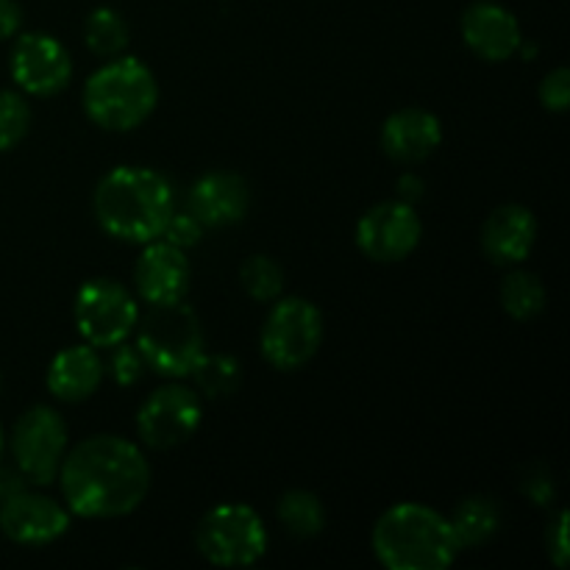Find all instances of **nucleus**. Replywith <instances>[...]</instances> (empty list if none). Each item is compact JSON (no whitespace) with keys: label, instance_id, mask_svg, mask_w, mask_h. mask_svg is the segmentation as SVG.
Instances as JSON below:
<instances>
[{"label":"nucleus","instance_id":"26","mask_svg":"<svg viewBox=\"0 0 570 570\" xmlns=\"http://www.w3.org/2000/svg\"><path fill=\"white\" fill-rule=\"evenodd\" d=\"M31 126V106L20 92L0 89V154L17 148Z\"/></svg>","mask_w":570,"mask_h":570},{"label":"nucleus","instance_id":"32","mask_svg":"<svg viewBox=\"0 0 570 570\" xmlns=\"http://www.w3.org/2000/svg\"><path fill=\"white\" fill-rule=\"evenodd\" d=\"M22 9L17 0H0V39H9L20 31Z\"/></svg>","mask_w":570,"mask_h":570},{"label":"nucleus","instance_id":"9","mask_svg":"<svg viewBox=\"0 0 570 570\" xmlns=\"http://www.w3.org/2000/svg\"><path fill=\"white\" fill-rule=\"evenodd\" d=\"M67 451V423L50 406L22 412L11 434V454L26 482L50 484L59 476Z\"/></svg>","mask_w":570,"mask_h":570},{"label":"nucleus","instance_id":"14","mask_svg":"<svg viewBox=\"0 0 570 570\" xmlns=\"http://www.w3.org/2000/svg\"><path fill=\"white\" fill-rule=\"evenodd\" d=\"M462 39L479 59L507 61L521 48V26L510 9L493 0H479L462 14Z\"/></svg>","mask_w":570,"mask_h":570},{"label":"nucleus","instance_id":"27","mask_svg":"<svg viewBox=\"0 0 570 570\" xmlns=\"http://www.w3.org/2000/svg\"><path fill=\"white\" fill-rule=\"evenodd\" d=\"M145 367H148V365H145L139 348H131V345H126V343L115 345V354H111L109 371H111V379H115L120 387H131V384H137L139 379H142Z\"/></svg>","mask_w":570,"mask_h":570},{"label":"nucleus","instance_id":"2","mask_svg":"<svg viewBox=\"0 0 570 570\" xmlns=\"http://www.w3.org/2000/svg\"><path fill=\"white\" fill-rule=\"evenodd\" d=\"M176 212V198L161 173L148 167H115L95 189V217L100 228L122 243H150L161 237Z\"/></svg>","mask_w":570,"mask_h":570},{"label":"nucleus","instance_id":"11","mask_svg":"<svg viewBox=\"0 0 570 570\" xmlns=\"http://www.w3.org/2000/svg\"><path fill=\"white\" fill-rule=\"evenodd\" d=\"M423 223L415 206L404 200H384L367 209L356 226V245L373 262H401L417 248Z\"/></svg>","mask_w":570,"mask_h":570},{"label":"nucleus","instance_id":"8","mask_svg":"<svg viewBox=\"0 0 570 570\" xmlns=\"http://www.w3.org/2000/svg\"><path fill=\"white\" fill-rule=\"evenodd\" d=\"M139 321L131 293L111 278H92L76 295V326L92 348L126 343Z\"/></svg>","mask_w":570,"mask_h":570},{"label":"nucleus","instance_id":"19","mask_svg":"<svg viewBox=\"0 0 570 570\" xmlns=\"http://www.w3.org/2000/svg\"><path fill=\"white\" fill-rule=\"evenodd\" d=\"M104 382V362L92 345H70L53 356L48 367V390L59 401L78 404Z\"/></svg>","mask_w":570,"mask_h":570},{"label":"nucleus","instance_id":"12","mask_svg":"<svg viewBox=\"0 0 570 570\" xmlns=\"http://www.w3.org/2000/svg\"><path fill=\"white\" fill-rule=\"evenodd\" d=\"M11 78L22 92L50 98L70 83L72 59L65 45L50 33H22L11 50Z\"/></svg>","mask_w":570,"mask_h":570},{"label":"nucleus","instance_id":"23","mask_svg":"<svg viewBox=\"0 0 570 570\" xmlns=\"http://www.w3.org/2000/svg\"><path fill=\"white\" fill-rule=\"evenodd\" d=\"M501 306L515 321H532L546 309V287L534 273L515 271L501 284Z\"/></svg>","mask_w":570,"mask_h":570},{"label":"nucleus","instance_id":"29","mask_svg":"<svg viewBox=\"0 0 570 570\" xmlns=\"http://www.w3.org/2000/svg\"><path fill=\"white\" fill-rule=\"evenodd\" d=\"M540 104L549 111H568L570 106V70L568 67H557L540 83Z\"/></svg>","mask_w":570,"mask_h":570},{"label":"nucleus","instance_id":"10","mask_svg":"<svg viewBox=\"0 0 570 570\" xmlns=\"http://www.w3.org/2000/svg\"><path fill=\"white\" fill-rule=\"evenodd\" d=\"M200 417H204V410H200L198 393L181 384H167L142 404L137 415V432L150 449L167 451L187 443L198 432Z\"/></svg>","mask_w":570,"mask_h":570},{"label":"nucleus","instance_id":"34","mask_svg":"<svg viewBox=\"0 0 570 570\" xmlns=\"http://www.w3.org/2000/svg\"><path fill=\"white\" fill-rule=\"evenodd\" d=\"M20 490H26V476L20 471H11V468H0V504Z\"/></svg>","mask_w":570,"mask_h":570},{"label":"nucleus","instance_id":"3","mask_svg":"<svg viewBox=\"0 0 570 570\" xmlns=\"http://www.w3.org/2000/svg\"><path fill=\"white\" fill-rule=\"evenodd\" d=\"M371 540L379 562L390 570H445L462 551L449 518L412 501L390 507Z\"/></svg>","mask_w":570,"mask_h":570},{"label":"nucleus","instance_id":"18","mask_svg":"<svg viewBox=\"0 0 570 570\" xmlns=\"http://www.w3.org/2000/svg\"><path fill=\"white\" fill-rule=\"evenodd\" d=\"M538 239V220L521 204H504L484 220L482 250L495 265H518L527 259Z\"/></svg>","mask_w":570,"mask_h":570},{"label":"nucleus","instance_id":"17","mask_svg":"<svg viewBox=\"0 0 570 570\" xmlns=\"http://www.w3.org/2000/svg\"><path fill=\"white\" fill-rule=\"evenodd\" d=\"M443 142V122L426 109H401L390 115L382 126L384 154L401 165H417L429 159Z\"/></svg>","mask_w":570,"mask_h":570},{"label":"nucleus","instance_id":"22","mask_svg":"<svg viewBox=\"0 0 570 570\" xmlns=\"http://www.w3.org/2000/svg\"><path fill=\"white\" fill-rule=\"evenodd\" d=\"M195 387L206 399H228V395L237 393L239 387V362L228 354H206L195 362V367L189 371Z\"/></svg>","mask_w":570,"mask_h":570},{"label":"nucleus","instance_id":"5","mask_svg":"<svg viewBox=\"0 0 570 570\" xmlns=\"http://www.w3.org/2000/svg\"><path fill=\"white\" fill-rule=\"evenodd\" d=\"M137 348L145 365L159 376L184 379L204 356V326L198 312L181 301L150 304L148 315L137 321Z\"/></svg>","mask_w":570,"mask_h":570},{"label":"nucleus","instance_id":"20","mask_svg":"<svg viewBox=\"0 0 570 570\" xmlns=\"http://www.w3.org/2000/svg\"><path fill=\"white\" fill-rule=\"evenodd\" d=\"M449 521L454 527L456 540H460V549H476L499 532L501 507L490 495H471L462 504H456Z\"/></svg>","mask_w":570,"mask_h":570},{"label":"nucleus","instance_id":"36","mask_svg":"<svg viewBox=\"0 0 570 570\" xmlns=\"http://www.w3.org/2000/svg\"><path fill=\"white\" fill-rule=\"evenodd\" d=\"M0 384H3V379H0Z\"/></svg>","mask_w":570,"mask_h":570},{"label":"nucleus","instance_id":"1","mask_svg":"<svg viewBox=\"0 0 570 570\" xmlns=\"http://www.w3.org/2000/svg\"><path fill=\"white\" fill-rule=\"evenodd\" d=\"M67 510L81 518H120L137 510L150 490L142 451L115 434H98L65 454L59 468Z\"/></svg>","mask_w":570,"mask_h":570},{"label":"nucleus","instance_id":"33","mask_svg":"<svg viewBox=\"0 0 570 570\" xmlns=\"http://www.w3.org/2000/svg\"><path fill=\"white\" fill-rule=\"evenodd\" d=\"M426 187H423V178L415 176V173H406V176L399 178V200L404 204H415V200L423 198Z\"/></svg>","mask_w":570,"mask_h":570},{"label":"nucleus","instance_id":"28","mask_svg":"<svg viewBox=\"0 0 570 570\" xmlns=\"http://www.w3.org/2000/svg\"><path fill=\"white\" fill-rule=\"evenodd\" d=\"M165 243L176 245V248H189V245H198L204 237V226L198 223V217L193 212H173L170 220H167L165 232H161Z\"/></svg>","mask_w":570,"mask_h":570},{"label":"nucleus","instance_id":"6","mask_svg":"<svg viewBox=\"0 0 570 570\" xmlns=\"http://www.w3.org/2000/svg\"><path fill=\"white\" fill-rule=\"evenodd\" d=\"M195 549L217 568H248L267 551V529L248 504H220L200 518Z\"/></svg>","mask_w":570,"mask_h":570},{"label":"nucleus","instance_id":"31","mask_svg":"<svg viewBox=\"0 0 570 570\" xmlns=\"http://www.w3.org/2000/svg\"><path fill=\"white\" fill-rule=\"evenodd\" d=\"M523 493L534 501L538 507H549L554 501V482H551V473L546 468H532L527 473V482H523Z\"/></svg>","mask_w":570,"mask_h":570},{"label":"nucleus","instance_id":"30","mask_svg":"<svg viewBox=\"0 0 570 570\" xmlns=\"http://www.w3.org/2000/svg\"><path fill=\"white\" fill-rule=\"evenodd\" d=\"M546 549H549L551 562L557 568L566 570L570 562V549H568V512H557L554 521L549 523V532H546Z\"/></svg>","mask_w":570,"mask_h":570},{"label":"nucleus","instance_id":"13","mask_svg":"<svg viewBox=\"0 0 570 570\" xmlns=\"http://www.w3.org/2000/svg\"><path fill=\"white\" fill-rule=\"evenodd\" d=\"M0 529L20 546H48L70 529V512L48 495L20 490L0 504Z\"/></svg>","mask_w":570,"mask_h":570},{"label":"nucleus","instance_id":"25","mask_svg":"<svg viewBox=\"0 0 570 570\" xmlns=\"http://www.w3.org/2000/svg\"><path fill=\"white\" fill-rule=\"evenodd\" d=\"M239 282L243 289L259 304H271L282 295L284 289V271L273 256L256 254L250 259H245V265L239 267Z\"/></svg>","mask_w":570,"mask_h":570},{"label":"nucleus","instance_id":"7","mask_svg":"<svg viewBox=\"0 0 570 570\" xmlns=\"http://www.w3.org/2000/svg\"><path fill=\"white\" fill-rule=\"evenodd\" d=\"M323 340V315L312 301L284 298L262 326V356L276 371H295L317 354Z\"/></svg>","mask_w":570,"mask_h":570},{"label":"nucleus","instance_id":"15","mask_svg":"<svg viewBox=\"0 0 570 570\" xmlns=\"http://www.w3.org/2000/svg\"><path fill=\"white\" fill-rule=\"evenodd\" d=\"M148 248L134 267V284L139 298L148 304H170L181 301L189 289V262L181 248L170 243H145Z\"/></svg>","mask_w":570,"mask_h":570},{"label":"nucleus","instance_id":"35","mask_svg":"<svg viewBox=\"0 0 570 570\" xmlns=\"http://www.w3.org/2000/svg\"><path fill=\"white\" fill-rule=\"evenodd\" d=\"M0 454H3V429H0Z\"/></svg>","mask_w":570,"mask_h":570},{"label":"nucleus","instance_id":"24","mask_svg":"<svg viewBox=\"0 0 570 570\" xmlns=\"http://www.w3.org/2000/svg\"><path fill=\"white\" fill-rule=\"evenodd\" d=\"M83 39H87V48L95 56H120L128 45V22L122 20L120 11L109 9V6H100L83 22Z\"/></svg>","mask_w":570,"mask_h":570},{"label":"nucleus","instance_id":"21","mask_svg":"<svg viewBox=\"0 0 570 570\" xmlns=\"http://www.w3.org/2000/svg\"><path fill=\"white\" fill-rule=\"evenodd\" d=\"M278 521L293 538L309 540L317 538L326 527V510H323L321 499L309 490H287L278 499Z\"/></svg>","mask_w":570,"mask_h":570},{"label":"nucleus","instance_id":"4","mask_svg":"<svg viewBox=\"0 0 570 570\" xmlns=\"http://www.w3.org/2000/svg\"><path fill=\"white\" fill-rule=\"evenodd\" d=\"M159 104L154 72L134 56L111 59L89 76L83 87V109L95 126L106 131H131L150 117Z\"/></svg>","mask_w":570,"mask_h":570},{"label":"nucleus","instance_id":"16","mask_svg":"<svg viewBox=\"0 0 570 570\" xmlns=\"http://www.w3.org/2000/svg\"><path fill=\"white\" fill-rule=\"evenodd\" d=\"M250 209V187L237 173H206L189 189V212L204 228H226Z\"/></svg>","mask_w":570,"mask_h":570}]
</instances>
